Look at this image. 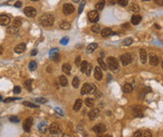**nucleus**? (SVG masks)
<instances>
[{"instance_id":"obj_40","label":"nucleus","mask_w":163,"mask_h":137,"mask_svg":"<svg viewBox=\"0 0 163 137\" xmlns=\"http://www.w3.org/2000/svg\"><path fill=\"white\" fill-rule=\"evenodd\" d=\"M10 121L13 122V123H18V122L20 121V119H19V118H18V116L11 115V116H10Z\"/></svg>"},{"instance_id":"obj_21","label":"nucleus","mask_w":163,"mask_h":137,"mask_svg":"<svg viewBox=\"0 0 163 137\" xmlns=\"http://www.w3.org/2000/svg\"><path fill=\"white\" fill-rule=\"evenodd\" d=\"M105 5H106V1H105V0H99V1H98L96 4H95V8H96L97 11H101V9H103V8H104Z\"/></svg>"},{"instance_id":"obj_63","label":"nucleus","mask_w":163,"mask_h":137,"mask_svg":"<svg viewBox=\"0 0 163 137\" xmlns=\"http://www.w3.org/2000/svg\"><path fill=\"white\" fill-rule=\"evenodd\" d=\"M31 1H33V2H36V1H39V0H31Z\"/></svg>"},{"instance_id":"obj_17","label":"nucleus","mask_w":163,"mask_h":137,"mask_svg":"<svg viewBox=\"0 0 163 137\" xmlns=\"http://www.w3.org/2000/svg\"><path fill=\"white\" fill-rule=\"evenodd\" d=\"M141 21V15H139V14H135V15H133L132 18H131V24L133 25H139Z\"/></svg>"},{"instance_id":"obj_47","label":"nucleus","mask_w":163,"mask_h":137,"mask_svg":"<svg viewBox=\"0 0 163 137\" xmlns=\"http://www.w3.org/2000/svg\"><path fill=\"white\" fill-rule=\"evenodd\" d=\"M87 64H88V62L87 61H82V63H81V71L82 72H84V70H85V68H86V66H87Z\"/></svg>"},{"instance_id":"obj_60","label":"nucleus","mask_w":163,"mask_h":137,"mask_svg":"<svg viewBox=\"0 0 163 137\" xmlns=\"http://www.w3.org/2000/svg\"><path fill=\"white\" fill-rule=\"evenodd\" d=\"M72 1H73L74 3H78L79 1H80V0H72Z\"/></svg>"},{"instance_id":"obj_46","label":"nucleus","mask_w":163,"mask_h":137,"mask_svg":"<svg viewBox=\"0 0 163 137\" xmlns=\"http://www.w3.org/2000/svg\"><path fill=\"white\" fill-rule=\"evenodd\" d=\"M96 91V86L93 85V84H91V87H90V93L91 94H94Z\"/></svg>"},{"instance_id":"obj_26","label":"nucleus","mask_w":163,"mask_h":137,"mask_svg":"<svg viewBox=\"0 0 163 137\" xmlns=\"http://www.w3.org/2000/svg\"><path fill=\"white\" fill-rule=\"evenodd\" d=\"M59 84H61V86H67V85H68V80H67L66 77L61 75V76L59 77Z\"/></svg>"},{"instance_id":"obj_59","label":"nucleus","mask_w":163,"mask_h":137,"mask_svg":"<svg viewBox=\"0 0 163 137\" xmlns=\"http://www.w3.org/2000/svg\"><path fill=\"white\" fill-rule=\"evenodd\" d=\"M2 53H3V47L0 46V55H2Z\"/></svg>"},{"instance_id":"obj_44","label":"nucleus","mask_w":163,"mask_h":137,"mask_svg":"<svg viewBox=\"0 0 163 137\" xmlns=\"http://www.w3.org/2000/svg\"><path fill=\"white\" fill-rule=\"evenodd\" d=\"M36 102L40 104H44L47 102V100L44 99V98H38V99H36Z\"/></svg>"},{"instance_id":"obj_52","label":"nucleus","mask_w":163,"mask_h":137,"mask_svg":"<svg viewBox=\"0 0 163 137\" xmlns=\"http://www.w3.org/2000/svg\"><path fill=\"white\" fill-rule=\"evenodd\" d=\"M142 136V132L141 131H138V132H135V134H134V137H141Z\"/></svg>"},{"instance_id":"obj_20","label":"nucleus","mask_w":163,"mask_h":137,"mask_svg":"<svg viewBox=\"0 0 163 137\" xmlns=\"http://www.w3.org/2000/svg\"><path fill=\"white\" fill-rule=\"evenodd\" d=\"M90 87H91V84H89V83L84 84V85L82 86V89H81V94L85 95V94L90 93Z\"/></svg>"},{"instance_id":"obj_64","label":"nucleus","mask_w":163,"mask_h":137,"mask_svg":"<svg viewBox=\"0 0 163 137\" xmlns=\"http://www.w3.org/2000/svg\"><path fill=\"white\" fill-rule=\"evenodd\" d=\"M143 1H149V0H143Z\"/></svg>"},{"instance_id":"obj_28","label":"nucleus","mask_w":163,"mask_h":137,"mask_svg":"<svg viewBox=\"0 0 163 137\" xmlns=\"http://www.w3.org/2000/svg\"><path fill=\"white\" fill-rule=\"evenodd\" d=\"M98 63H99V67L100 68H102L104 71H107L108 70V67H107V64L104 62L102 58H98Z\"/></svg>"},{"instance_id":"obj_5","label":"nucleus","mask_w":163,"mask_h":137,"mask_svg":"<svg viewBox=\"0 0 163 137\" xmlns=\"http://www.w3.org/2000/svg\"><path fill=\"white\" fill-rule=\"evenodd\" d=\"M24 12H25V15L28 17H29V18H34L37 14L36 9H35L33 7H25V8H24Z\"/></svg>"},{"instance_id":"obj_31","label":"nucleus","mask_w":163,"mask_h":137,"mask_svg":"<svg viewBox=\"0 0 163 137\" xmlns=\"http://www.w3.org/2000/svg\"><path fill=\"white\" fill-rule=\"evenodd\" d=\"M91 70H92V66H91V64H87V66H86L85 70H84V72H85L88 76H90L91 75Z\"/></svg>"},{"instance_id":"obj_53","label":"nucleus","mask_w":163,"mask_h":137,"mask_svg":"<svg viewBox=\"0 0 163 137\" xmlns=\"http://www.w3.org/2000/svg\"><path fill=\"white\" fill-rule=\"evenodd\" d=\"M94 95H95V97H96V98H101V97H102V93H101L100 91H98V90L95 91Z\"/></svg>"},{"instance_id":"obj_32","label":"nucleus","mask_w":163,"mask_h":137,"mask_svg":"<svg viewBox=\"0 0 163 137\" xmlns=\"http://www.w3.org/2000/svg\"><path fill=\"white\" fill-rule=\"evenodd\" d=\"M7 31H8V33H10V34H16L17 32H18V27L12 25V26H10Z\"/></svg>"},{"instance_id":"obj_58","label":"nucleus","mask_w":163,"mask_h":137,"mask_svg":"<svg viewBox=\"0 0 163 137\" xmlns=\"http://www.w3.org/2000/svg\"><path fill=\"white\" fill-rule=\"evenodd\" d=\"M100 137H111L110 136V135H108V134H107V135H102V134H100Z\"/></svg>"},{"instance_id":"obj_19","label":"nucleus","mask_w":163,"mask_h":137,"mask_svg":"<svg viewBox=\"0 0 163 137\" xmlns=\"http://www.w3.org/2000/svg\"><path fill=\"white\" fill-rule=\"evenodd\" d=\"M25 50V43H20L18 44L15 48H14V52L17 53V54H21Z\"/></svg>"},{"instance_id":"obj_51","label":"nucleus","mask_w":163,"mask_h":137,"mask_svg":"<svg viewBox=\"0 0 163 137\" xmlns=\"http://www.w3.org/2000/svg\"><path fill=\"white\" fill-rule=\"evenodd\" d=\"M81 59H80V56H78V57L75 58V65H76V66H80V63H81Z\"/></svg>"},{"instance_id":"obj_16","label":"nucleus","mask_w":163,"mask_h":137,"mask_svg":"<svg viewBox=\"0 0 163 137\" xmlns=\"http://www.w3.org/2000/svg\"><path fill=\"white\" fill-rule=\"evenodd\" d=\"M140 57H141V62L142 64H145L147 61V53L144 49H141L140 51Z\"/></svg>"},{"instance_id":"obj_42","label":"nucleus","mask_w":163,"mask_h":137,"mask_svg":"<svg viewBox=\"0 0 163 137\" xmlns=\"http://www.w3.org/2000/svg\"><path fill=\"white\" fill-rule=\"evenodd\" d=\"M55 111H56V113H57V114H58V115H61V116H63V115H64V112L61 109V108H59V107H56Z\"/></svg>"},{"instance_id":"obj_15","label":"nucleus","mask_w":163,"mask_h":137,"mask_svg":"<svg viewBox=\"0 0 163 137\" xmlns=\"http://www.w3.org/2000/svg\"><path fill=\"white\" fill-rule=\"evenodd\" d=\"M94 77H95V79L98 80V81L102 80L103 73H102V71H101L100 67H96V68H94Z\"/></svg>"},{"instance_id":"obj_61","label":"nucleus","mask_w":163,"mask_h":137,"mask_svg":"<svg viewBox=\"0 0 163 137\" xmlns=\"http://www.w3.org/2000/svg\"><path fill=\"white\" fill-rule=\"evenodd\" d=\"M62 137H71V135H69V134H64Z\"/></svg>"},{"instance_id":"obj_11","label":"nucleus","mask_w":163,"mask_h":137,"mask_svg":"<svg viewBox=\"0 0 163 137\" xmlns=\"http://www.w3.org/2000/svg\"><path fill=\"white\" fill-rule=\"evenodd\" d=\"M99 109H97V108H94V109H91L90 112H89L88 115H89V118L91 119V120H94L95 118H98V115H99Z\"/></svg>"},{"instance_id":"obj_48","label":"nucleus","mask_w":163,"mask_h":137,"mask_svg":"<svg viewBox=\"0 0 163 137\" xmlns=\"http://www.w3.org/2000/svg\"><path fill=\"white\" fill-rule=\"evenodd\" d=\"M141 137H152V133H151L150 131H145Z\"/></svg>"},{"instance_id":"obj_35","label":"nucleus","mask_w":163,"mask_h":137,"mask_svg":"<svg viewBox=\"0 0 163 137\" xmlns=\"http://www.w3.org/2000/svg\"><path fill=\"white\" fill-rule=\"evenodd\" d=\"M72 85L75 88H78V86H79V79H78V77H75V78L73 79Z\"/></svg>"},{"instance_id":"obj_41","label":"nucleus","mask_w":163,"mask_h":137,"mask_svg":"<svg viewBox=\"0 0 163 137\" xmlns=\"http://www.w3.org/2000/svg\"><path fill=\"white\" fill-rule=\"evenodd\" d=\"M59 42H61V44H62V45H66V44L69 42V38H68V37H64L63 38H61Z\"/></svg>"},{"instance_id":"obj_25","label":"nucleus","mask_w":163,"mask_h":137,"mask_svg":"<svg viewBox=\"0 0 163 137\" xmlns=\"http://www.w3.org/2000/svg\"><path fill=\"white\" fill-rule=\"evenodd\" d=\"M71 68H72V67H71V65H70L69 63H65L62 65V71H63V72H65V73L67 74L70 73Z\"/></svg>"},{"instance_id":"obj_8","label":"nucleus","mask_w":163,"mask_h":137,"mask_svg":"<svg viewBox=\"0 0 163 137\" xmlns=\"http://www.w3.org/2000/svg\"><path fill=\"white\" fill-rule=\"evenodd\" d=\"M62 11L65 15H69V14H72L74 11H75V7L72 5V4H64L63 8H62Z\"/></svg>"},{"instance_id":"obj_30","label":"nucleus","mask_w":163,"mask_h":137,"mask_svg":"<svg viewBox=\"0 0 163 137\" xmlns=\"http://www.w3.org/2000/svg\"><path fill=\"white\" fill-rule=\"evenodd\" d=\"M85 103L88 107H92L94 105V100L91 98H87L85 100Z\"/></svg>"},{"instance_id":"obj_56","label":"nucleus","mask_w":163,"mask_h":137,"mask_svg":"<svg viewBox=\"0 0 163 137\" xmlns=\"http://www.w3.org/2000/svg\"><path fill=\"white\" fill-rule=\"evenodd\" d=\"M37 52H38V51H37L36 49H34L33 51L31 52V55H37Z\"/></svg>"},{"instance_id":"obj_29","label":"nucleus","mask_w":163,"mask_h":137,"mask_svg":"<svg viewBox=\"0 0 163 137\" xmlns=\"http://www.w3.org/2000/svg\"><path fill=\"white\" fill-rule=\"evenodd\" d=\"M24 85H25V87L27 88L28 91H31V89H32V81H31V80H27V81L24 83Z\"/></svg>"},{"instance_id":"obj_43","label":"nucleus","mask_w":163,"mask_h":137,"mask_svg":"<svg viewBox=\"0 0 163 137\" xmlns=\"http://www.w3.org/2000/svg\"><path fill=\"white\" fill-rule=\"evenodd\" d=\"M85 4H86L85 0H84V1H82V2H81L80 6H79V8H78V13H79V14H80L81 12H82L83 8H84V7H85Z\"/></svg>"},{"instance_id":"obj_9","label":"nucleus","mask_w":163,"mask_h":137,"mask_svg":"<svg viewBox=\"0 0 163 137\" xmlns=\"http://www.w3.org/2000/svg\"><path fill=\"white\" fill-rule=\"evenodd\" d=\"M120 60L122 61V64L124 66H126L131 62V55L129 53H126V54H124L120 56Z\"/></svg>"},{"instance_id":"obj_6","label":"nucleus","mask_w":163,"mask_h":137,"mask_svg":"<svg viewBox=\"0 0 163 137\" xmlns=\"http://www.w3.org/2000/svg\"><path fill=\"white\" fill-rule=\"evenodd\" d=\"M49 57L51 60L55 61V62H58L59 61V54H58V49L55 48L52 49L49 53Z\"/></svg>"},{"instance_id":"obj_55","label":"nucleus","mask_w":163,"mask_h":137,"mask_svg":"<svg viewBox=\"0 0 163 137\" xmlns=\"http://www.w3.org/2000/svg\"><path fill=\"white\" fill-rule=\"evenodd\" d=\"M155 1H156V3H157V4L162 6V1H163V0H155Z\"/></svg>"},{"instance_id":"obj_36","label":"nucleus","mask_w":163,"mask_h":137,"mask_svg":"<svg viewBox=\"0 0 163 137\" xmlns=\"http://www.w3.org/2000/svg\"><path fill=\"white\" fill-rule=\"evenodd\" d=\"M130 11H134V12H139L140 11V7L137 4H132L130 6Z\"/></svg>"},{"instance_id":"obj_50","label":"nucleus","mask_w":163,"mask_h":137,"mask_svg":"<svg viewBox=\"0 0 163 137\" xmlns=\"http://www.w3.org/2000/svg\"><path fill=\"white\" fill-rule=\"evenodd\" d=\"M13 92L15 94L21 93V87H20V86H15V87L13 88Z\"/></svg>"},{"instance_id":"obj_49","label":"nucleus","mask_w":163,"mask_h":137,"mask_svg":"<svg viewBox=\"0 0 163 137\" xmlns=\"http://www.w3.org/2000/svg\"><path fill=\"white\" fill-rule=\"evenodd\" d=\"M15 100H19V98H7L6 100H4V102H13Z\"/></svg>"},{"instance_id":"obj_2","label":"nucleus","mask_w":163,"mask_h":137,"mask_svg":"<svg viewBox=\"0 0 163 137\" xmlns=\"http://www.w3.org/2000/svg\"><path fill=\"white\" fill-rule=\"evenodd\" d=\"M107 62H108V68L111 70L112 71H117L119 70V63L115 57L109 56L107 59Z\"/></svg>"},{"instance_id":"obj_18","label":"nucleus","mask_w":163,"mask_h":137,"mask_svg":"<svg viewBox=\"0 0 163 137\" xmlns=\"http://www.w3.org/2000/svg\"><path fill=\"white\" fill-rule=\"evenodd\" d=\"M101 32V35H102V37H105V38H107V37H109V36H111L112 34H113V32H112V30H111L110 28H104L103 30L100 31Z\"/></svg>"},{"instance_id":"obj_1","label":"nucleus","mask_w":163,"mask_h":137,"mask_svg":"<svg viewBox=\"0 0 163 137\" xmlns=\"http://www.w3.org/2000/svg\"><path fill=\"white\" fill-rule=\"evenodd\" d=\"M40 24H41L42 26L44 27H49V26H52L55 23V17L54 15L50 13H45L42 16H41L40 18Z\"/></svg>"},{"instance_id":"obj_24","label":"nucleus","mask_w":163,"mask_h":137,"mask_svg":"<svg viewBox=\"0 0 163 137\" xmlns=\"http://www.w3.org/2000/svg\"><path fill=\"white\" fill-rule=\"evenodd\" d=\"M97 47H98L97 43H91L88 47H87V53H88V54H91V53L93 52L94 50L97 49Z\"/></svg>"},{"instance_id":"obj_23","label":"nucleus","mask_w":163,"mask_h":137,"mask_svg":"<svg viewBox=\"0 0 163 137\" xmlns=\"http://www.w3.org/2000/svg\"><path fill=\"white\" fill-rule=\"evenodd\" d=\"M123 90H124V92H125V93H131L133 91L132 85H130V84H125V85H123Z\"/></svg>"},{"instance_id":"obj_33","label":"nucleus","mask_w":163,"mask_h":137,"mask_svg":"<svg viewBox=\"0 0 163 137\" xmlns=\"http://www.w3.org/2000/svg\"><path fill=\"white\" fill-rule=\"evenodd\" d=\"M133 42V40L131 38H124V41H123L122 44L124 46H129L130 44Z\"/></svg>"},{"instance_id":"obj_38","label":"nucleus","mask_w":163,"mask_h":137,"mask_svg":"<svg viewBox=\"0 0 163 137\" xmlns=\"http://www.w3.org/2000/svg\"><path fill=\"white\" fill-rule=\"evenodd\" d=\"M23 104L25 105V106H28V107H31V108H37V105L36 104L32 103V102H23Z\"/></svg>"},{"instance_id":"obj_34","label":"nucleus","mask_w":163,"mask_h":137,"mask_svg":"<svg viewBox=\"0 0 163 137\" xmlns=\"http://www.w3.org/2000/svg\"><path fill=\"white\" fill-rule=\"evenodd\" d=\"M91 31L93 32V33H99V31H101V27H100V25L98 24H95V25H92V27H91Z\"/></svg>"},{"instance_id":"obj_54","label":"nucleus","mask_w":163,"mask_h":137,"mask_svg":"<svg viewBox=\"0 0 163 137\" xmlns=\"http://www.w3.org/2000/svg\"><path fill=\"white\" fill-rule=\"evenodd\" d=\"M22 6V2L21 1H16V3L14 4V7H16V8H20Z\"/></svg>"},{"instance_id":"obj_7","label":"nucleus","mask_w":163,"mask_h":137,"mask_svg":"<svg viewBox=\"0 0 163 137\" xmlns=\"http://www.w3.org/2000/svg\"><path fill=\"white\" fill-rule=\"evenodd\" d=\"M48 130H49V132L51 134H58L59 132H61V127L57 123H52L48 127Z\"/></svg>"},{"instance_id":"obj_37","label":"nucleus","mask_w":163,"mask_h":137,"mask_svg":"<svg viewBox=\"0 0 163 137\" xmlns=\"http://www.w3.org/2000/svg\"><path fill=\"white\" fill-rule=\"evenodd\" d=\"M37 68V63L35 62V61H30V63H29V70H30L31 71H35Z\"/></svg>"},{"instance_id":"obj_62","label":"nucleus","mask_w":163,"mask_h":137,"mask_svg":"<svg viewBox=\"0 0 163 137\" xmlns=\"http://www.w3.org/2000/svg\"><path fill=\"white\" fill-rule=\"evenodd\" d=\"M1 101H2V96L0 95V102H1Z\"/></svg>"},{"instance_id":"obj_39","label":"nucleus","mask_w":163,"mask_h":137,"mask_svg":"<svg viewBox=\"0 0 163 137\" xmlns=\"http://www.w3.org/2000/svg\"><path fill=\"white\" fill-rule=\"evenodd\" d=\"M117 3L119 4L120 6H122V7H125V6H127V4H128V0H116Z\"/></svg>"},{"instance_id":"obj_13","label":"nucleus","mask_w":163,"mask_h":137,"mask_svg":"<svg viewBox=\"0 0 163 137\" xmlns=\"http://www.w3.org/2000/svg\"><path fill=\"white\" fill-rule=\"evenodd\" d=\"M11 23V19L8 15H0V25H8Z\"/></svg>"},{"instance_id":"obj_12","label":"nucleus","mask_w":163,"mask_h":137,"mask_svg":"<svg viewBox=\"0 0 163 137\" xmlns=\"http://www.w3.org/2000/svg\"><path fill=\"white\" fill-rule=\"evenodd\" d=\"M149 62L152 66H157V65H158V63H159V60H158V57L155 54H152V53H151L149 55Z\"/></svg>"},{"instance_id":"obj_57","label":"nucleus","mask_w":163,"mask_h":137,"mask_svg":"<svg viewBox=\"0 0 163 137\" xmlns=\"http://www.w3.org/2000/svg\"><path fill=\"white\" fill-rule=\"evenodd\" d=\"M123 26H124V27H125V28H129V24H128V23H125V24H124Z\"/></svg>"},{"instance_id":"obj_10","label":"nucleus","mask_w":163,"mask_h":137,"mask_svg":"<svg viewBox=\"0 0 163 137\" xmlns=\"http://www.w3.org/2000/svg\"><path fill=\"white\" fill-rule=\"evenodd\" d=\"M92 130H93V132H95L96 134L100 135V134H102V133H104L107 129H106L105 125H103V124H98V125H95V126L92 128Z\"/></svg>"},{"instance_id":"obj_27","label":"nucleus","mask_w":163,"mask_h":137,"mask_svg":"<svg viewBox=\"0 0 163 137\" xmlns=\"http://www.w3.org/2000/svg\"><path fill=\"white\" fill-rule=\"evenodd\" d=\"M81 106H82V101L81 100H76V102H75V105H74V110L78 112V111L80 110Z\"/></svg>"},{"instance_id":"obj_3","label":"nucleus","mask_w":163,"mask_h":137,"mask_svg":"<svg viewBox=\"0 0 163 137\" xmlns=\"http://www.w3.org/2000/svg\"><path fill=\"white\" fill-rule=\"evenodd\" d=\"M32 124H33V118H25V121H24V124H23V129H24V131L27 132H30L31 127H32Z\"/></svg>"},{"instance_id":"obj_4","label":"nucleus","mask_w":163,"mask_h":137,"mask_svg":"<svg viewBox=\"0 0 163 137\" xmlns=\"http://www.w3.org/2000/svg\"><path fill=\"white\" fill-rule=\"evenodd\" d=\"M88 18L91 23H97L99 20V13L97 11H91L88 13Z\"/></svg>"},{"instance_id":"obj_45","label":"nucleus","mask_w":163,"mask_h":137,"mask_svg":"<svg viewBox=\"0 0 163 137\" xmlns=\"http://www.w3.org/2000/svg\"><path fill=\"white\" fill-rule=\"evenodd\" d=\"M21 24H22V22H21V20H20V19H16V20H14V22H13V26H16V27H19L20 25H21Z\"/></svg>"},{"instance_id":"obj_14","label":"nucleus","mask_w":163,"mask_h":137,"mask_svg":"<svg viewBox=\"0 0 163 137\" xmlns=\"http://www.w3.org/2000/svg\"><path fill=\"white\" fill-rule=\"evenodd\" d=\"M38 130H39V132H41V133L46 132V131L48 130V126H47L46 121H41V123H39V125H38Z\"/></svg>"},{"instance_id":"obj_22","label":"nucleus","mask_w":163,"mask_h":137,"mask_svg":"<svg viewBox=\"0 0 163 137\" xmlns=\"http://www.w3.org/2000/svg\"><path fill=\"white\" fill-rule=\"evenodd\" d=\"M59 27L61 29H63V30H68L70 27H71V25H70L69 22H67V21H62V22L59 24Z\"/></svg>"}]
</instances>
